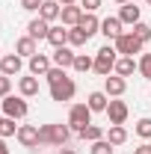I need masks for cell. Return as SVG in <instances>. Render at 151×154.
<instances>
[{"label": "cell", "instance_id": "1", "mask_svg": "<svg viewBox=\"0 0 151 154\" xmlns=\"http://www.w3.org/2000/svg\"><path fill=\"white\" fill-rule=\"evenodd\" d=\"M71 139V128L68 125H42L39 128V142L42 145H65Z\"/></svg>", "mask_w": 151, "mask_h": 154}, {"label": "cell", "instance_id": "2", "mask_svg": "<svg viewBox=\"0 0 151 154\" xmlns=\"http://www.w3.org/2000/svg\"><path fill=\"white\" fill-rule=\"evenodd\" d=\"M116 62H119L116 45H104V48L95 54V71L101 77H110V71H116Z\"/></svg>", "mask_w": 151, "mask_h": 154}, {"label": "cell", "instance_id": "3", "mask_svg": "<svg viewBox=\"0 0 151 154\" xmlns=\"http://www.w3.org/2000/svg\"><path fill=\"white\" fill-rule=\"evenodd\" d=\"M86 125H92V110H89V104H74L71 107V113H68V128L80 134Z\"/></svg>", "mask_w": 151, "mask_h": 154}, {"label": "cell", "instance_id": "4", "mask_svg": "<svg viewBox=\"0 0 151 154\" xmlns=\"http://www.w3.org/2000/svg\"><path fill=\"white\" fill-rule=\"evenodd\" d=\"M0 107H3V116H9V119H24V116L30 113V107H27L24 95H21V98H15V95H6Z\"/></svg>", "mask_w": 151, "mask_h": 154}, {"label": "cell", "instance_id": "5", "mask_svg": "<svg viewBox=\"0 0 151 154\" xmlns=\"http://www.w3.org/2000/svg\"><path fill=\"white\" fill-rule=\"evenodd\" d=\"M74 92H77V83L71 80V77H62L59 83L51 86V101H59V104H62V101H71Z\"/></svg>", "mask_w": 151, "mask_h": 154}, {"label": "cell", "instance_id": "6", "mask_svg": "<svg viewBox=\"0 0 151 154\" xmlns=\"http://www.w3.org/2000/svg\"><path fill=\"white\" fill-rule=\"evenodd\" d=\"M116 51L122 57H133V54H142V42L133 36V33H122L116 38Z\"/></svg>", "mask_w": 151, "mask_h": 154}, {"label": "cell", "instance_id": "7", "mask_svg": "<svg viewBox=\"0 0 151 154\" xmlns=\"http://www.w3.org/2000/svg\"><path fill=\"white\" fill-rule=\"evenodd\" d=\"M74 51L65 45V48H54V57H51V62L57 65V68H74Z\"/></svg>", "mask_w": 151, "mask_h": 154}, {"label": "cell", "instance_id": "8", "mask_svg": "<svg viewBox=\"0 0 151 154\" xmlns=\"http://www.w3.org/2000/svg\"><path fill=\"white\" fill-rule=\"evenodd\" d=\"M107 116H110V125H125L128 122V104L125 101H110L107 104Z\"/></svg>", "mask_w": 151, "mask_h": 154}, {"label": "cell", "instance_id": "9", "mask_svg": "<svg viewBox=\"0 0 151 154\" xmlns=\"http://www.w3.org/2000/svg\"><path fill=\"white\" fill-rule=\"evenodd\" d=\"M18 142L24 145V148H36V145H42V142H39V128H33V125H21V128H18Z\"/></svg>", "mask_w": 151, "mask_h": 154}, {"label": "cell", "instance_id": "10", "mask_svg": "<svg viewBox=\"0 0 151 154\" xmlns=\"http://www.w3.org/2000/svg\"><path fill=\"white\" fill-rule=\"evenodd\" d=\"M48 33H51V24L45 18H33L30 24H27V36L36 38V42H42V38H48Z\"/></svg>", "mask_w": 151, "mask_h": 154}, {"label": "cell", "instance_id": "11", "mask_svg": "<svg viewBox=\"0 0 151 154\" xmlns=\"http://www.w3.org/2000/svg\"><path fill=\"white\" fill-rule=\"evenodd\" d=\"M51 68H54V65H51V57H45V54L30 57V74H33V77H45Z\"/></svg>", "mask_w": 151, "mask_h": 154}, {"label": "cell", "instance_id": "12", "mask_svg": "<svg viewBox=\"0 0 151 154\" xmlns=\"http://www.w3.org/2000/svg\"><path fill=\"white\" fill-rule=\"evenodd\" d=\"M125 89H128V80L125 77H119V74H110V77H104V92L107 95H113V98H119V95H125Z\"/></svg>", "mask_w": 151, "mask_h": 154}, {"label": "cell", "instance_id": "13", "mask_svg": "<svg viewBox=\"0 0 151 154\" xmlns=\"http://www.w3.org/2000/svg\"><path fill=\"white\" fill-rule=\"evenodd\" d=\"M21 68H24V62H21V57H18V54H6V57L0 59V74H6V77L18 74Z\"/></svg>", "mask_w": 151, "mask_h": 154}, {"label": "cell", "instance_id": "14", "mask_svg": "<svg viewBox=\"0 0 151 154\" xmlns=\"http://www.w3.org/2000/svg\"><path fill=\"white\" fill-rule=\"evenodd\" d=\"M59 15H62L59 0H45V3H42V9H39V18H45L48 24H51V21H57Z\"/></svg>", "mask_w": 151, "mask_h": 154}, {"label": "cell", "instance_id": "15", "mask_svg": "<svg viewBox=\"0 0 151 154\" xmlns=\"http://www.w3.org/2000/svg\"><path fill=\"white\" fill-rule=\"evenodd\" d=\"M83 15H86V12H83L80 6H74V3H71V6H62V15H59V18H62V24H65V27H77Z\"/></svg>", "mask_w": 151, "mask_h": 154}, {"label": "cell", "instance_id": "16", "mask_svg": "<svg viewBox=\"0 0 151 154\" xmlns=\"http://www.w3.org/2000/svg\"><path fill=\"white\" fill-rule=\"evenodd\" d=\"M101 33H104L107 38H113V42L122 36L125 30H122V21H119V15H116V18H104V21H101Z\"/></svg>", "mask_w": 151, "mask_h": 154}, {"label": "cell", "instance_id": "17", "mask_svg": "<svg viewBox=\"0 0 151 154\" xmlns=\"http://www.w3.org/2000/svg\"><path fill=\"white\" fill-rule=\"evenodd\" d=\"M77 27H80V30H83L89 38H92L95 33H101V21L95 18V12H86V15L80 18V24H77Z\"/></svg>", "mask_w": 151, "mask_h": 154}, {"label": "cell", "instance_id": "18", "mask_svg": "<svg viewBox=\"0 0 151 154\" xmlns=\"http://www.w3.org/2000/svg\"><path fill=\"white\" fill-rule=\"evenodd\" d=\"M133 71H139V62H136L133 57H122L119 62H116V74L119 77H131Z\"/></svg>", "mask_w": 151, "mask_h": 154}, {"label": "cell", "instance_id": "19", "mask_svg": "<svg viewBox=\"0 0 151 154\" xmlns=\"http://www.w3.org/2000/svg\"><path fill=\"white\" fill-rule=\"evenodd\" d=\"M15 54L18 57H36L39 51H36V38H30V36H24V38H18V45H15Z\"/></svg>", "mask_w": 151, "mask_h": 154}, {"label": "cell", "instance_id": "20", "mask_svg": "<svg viewBox=\"0 0 151 154\" xmlns=\"http://www.w3.org/2000/svg\"><path fill=\"white\" fill-rule=\"evenodd\" d=\"M119 21H122V24H139V6L125 3V6L119 9Z\"/></svg>", "mask_w": 151, "mask_h": 154}, {"label": "cell", "instance_id": "21", "mask_svg": "<svg viewBox=\"0 0 151 154\" xmlns=\"http://www.w3.org/2000/svg\"><path fill=\"white\" fill-rule=\"evenodd\" d=\"M107 98H110L107 92H92L86 104H89V110H92V113H107V104H110Z\"/></svg>", "mask_w": 151, "mask_h": 154}, {"label": "cell", "instance_id": "22", "mask_svg": "<svg viewBox=\"0 0 151 154\" xmlns=\"http://www.w3.org/2000/svg\"><path fill=\"white\" fill-rule=\"evenodd\" d=\"M107 139H110V145H125V142H128V128H125V125H110Z\"/></svg>", "mask_w": 151, "mask_h": 154}, {"label": "cell", "instance_id": "23", "mask_svg": "<svg viewBox=\"0 0 151 154\" xmlns=\"http://www.w3.org/2000/svg\"><path fill=\"white\" fill-rule=\"evenodd\" d=\"M18 89H21V95H24V98H33V95H39V80L33 74H30V77H21V80H18Z\"/></svg>", "mask_w": 151, "mask_h": 154}, {"label": "cell", "instance_id": "24", "mask_svg": "<svg viewBox=\"0 0 151 154\" xmlns=\"http://www.w3.org/2000/svg\"><path fill=\"white\" fill-rule=\"evenodd\" d=\"M48 42H51L54 48H65V45H68V30H65V27H51Z\"/></svg>", "mask_w": 151, "mask_h": 154}, {"label": "cell", "instance_id": "25", "mask_svg": "<svg viewBox=\"0 0 151 154\" xmlns=\"http://www.w3.org/2000/svg\"><path fill=\"white\" fill-rule=\"evenodd\" d=\"M77 136H80V139H89V142H98V139H104V128H98V125H86Z\"/></svg>", "mask_w": 151, "mask_h": 154}, {"label": "cell", "instance_id": "26", "mask_svg": "<svg viewBox=\"0 0 151 154\" xmlns=\"http://www.w3.org/2000/svg\"><path fill=\"white\" fill-rule=\"evenodd\" d=\"M86 42H89V36H86L80 27H71V30H68V45H71V48H83Z\"/></svg>", "mask_w": 151, "mask_h": 154}, {"label": "cell", "instance_id": "27", "mask_svg": "<svg viewBox=\"0 0 151 154\" xmlns=\"http://www.w3.org/2000/svg\"><path fill=\"white\" fill-rule=\"evenodd\" d=\"M95 68V59L86 57V54H77L74 57V71H80V74H86V71H92Z\"/></svg>", "mask_w": 151, "mask_h": 154}, {"label": "cell", "instance_id": "28", "mask_svg": "<svg viewBox=\"0 0 151 154\" xmlns=\"http://www.w3.org/2000/svg\"><path fill=\"white\" fill-rule=\"evenodd\" d=\"M0 136H3V139H6V136H18L15 119H9V116H0Z\"/></svg>", "mask_w": 151, "mask_h": 154}, {"label": "cell", "instance_id": "29", "mask_svg": "<svg viewBox=\"0 0 151 154\" xmlns=\"http://www.w3.org/2000/svg\"><path fill=\"white\" fill-rule=\"evenodd\" d=\"M133 36L145 45V42L151 38V27H148V24H142V21H139V24H133Z\"/></svg>", "mask_w": 151, "mask_h": 154}, {"label": "cell", "instance_id": "30", "mask_svg": "<svg viewBox=\"0 0 151 154\" xmlns=\"http://www.w3.org/2000/svg\"><path fill=\"white\" fill-rule=\"evenodd\" d=\"M133 131H136V136H142V139H151V119H139Z\"/></svg>", "mask_w": 151, "mask_h": 154}, {"label": "cell", "instance_id": "31", "mask_svg": "<svg viewBox=\"0 0 151 154\" xmlns=\"http://www.w3.org/2000/svg\"><path fill=\"white\" fill-rule=\"evenodd\" d=\"M116 145H110V139L104 136V139H98V142H92V154H113Z\"/></svg>", "mask_w": 151, "mask_h": 154}, {"label": "cell", "instance_id": "32", "mask_svg": "<svg viewBox=\"0 0 151 154\" xmlns=\"http://www.w3.org/2000/svg\"><path fill=\"white\" fill-rule=\"evenodd\" d=\"M139 74L151 80V54H142L139 57Z\"/></svg>", "mask_w": 151, "mask_h": 154}, {"label": "cell", "instance_id": "33", "mask_svg": "<svg viewBox=\"0 0 151 154\" xmlns=\"http://www.w3.org/2000/svg\"><path fill=\"white\" fill-rule=\"evenodd\" d=\"M45 77H48V83L54 86V83H59L62 77H68V74H65V68H57V65H54V68H51V71H48Z\"/></svg>", "mask_w": 151, "mask_h": 154}, {"label": "cell", "instance_id": "34", "mask_svg": "<svg viewBox=\"0 0 151 154\" xmlns=\"http://www.w3.org/2000/svg\"><path fill=\"white\" fill-rule=\"evenodd\" d=\"M42 3H45V0H21V9H27V12H39Z\"/></svg>", "mask_w": 151, "mask_h": 154}, {"label": "cell", "instance_id": "35", "mask_svg": "<svg viewBox=\"0 0 151 154\" xmlns=\"http://www.w3.org/2000/svg\"><path fill=\"white\" fill-rule=\"evenodd\" d=\"M9 89H12V77L0 74V98H6V95H9Z\"/></svg>", "mask_w": 151, "mask_h": 154}, {"label": "cell", "instance_id": "36", "mask_svg": "<svg viewBox=\"0 0 151 154\" xmlns=\"http://www.w3.org/2000/svg\"><path fill=\"white\" fill-rule=\"evenodd\" d=\"M98 6H101V0H80V9L83 12H95Z\"/></svg>", "mask_w": 151, "mask_h": 154}, {"label": "cell", "instance_id": "37", "mask_svg": "<svg viewBox=\"0 0 151 154\" xmlns=\"http://www.w3.org/2000/svg\"><path fill=\"white\" fill-rule=\"evenodd\" d=\"M133 154H151V145H148V142H142L139 148H133Z\"/></svg>", "mask_w": 151, "mask_h": 154}, {"label": "cell", "instance_id": "38", "mask_svg": "<svg viewBox=\"0 0 151 154\" xmlns=\"http://www.w3.org/2000/svg\"><path fill=\"white\" fill-rule=\"evenodd\" d=\"M0 154H9V148H6V139L0 136Z\"/></svg>", "mask_w": 151, "mask_h": 154}, {"label": "cell", "instance_id": "39", "mask_svg": "<svg viewBox=\"0 0 151 154\" xmlns=\"http://www.w3.org/2000/svg\"><path fill=\"white\" fill-rule=\"evenodd\" d=\"M59 154H77V151H74V148H68V145H62V151H59Z\"/></svg>", "mask_w": 151, "mask_h": 154}, {"label": "cell", "instance_id": "40", "mask_svg": "<svg viewBox=\"0 0 151 154\" xmlns=\"http://www.w3.org/2000/svg\"><path fill=\"white\" fill-rule=\"evenodd\" d=\"M59 3H62V6H71V3H77V0H59Z\"/></svg>", "mask_w": 151, "mask_h": 154}, {"label": "cell", "instance_id": "41", "mask_svg": "<svg viewBox=\"0 0 151 154\" xmlns=\"http://www.w3.org/2000/svg\"><path fill=\"white\" fill-rule=\"evenodd\" d=\"M116 3H122V6H125V3H131V0H116Z\"/></svg>", "mask_w": 151, "mask_h": 154}, {"label": "cell", "instance_id": "42", "mask_svg": "<svg viewBox=\"0 0 151 154\" xmlns=\"http://www.w3.org/2000/svg\"><path fill=\"white\" fill-rule=\"evenodd\" d=\"M145 3H148V6H151V0H145Z\"/></svg>", "mask_w": 151, "mask_h": 154}]
</instances>
